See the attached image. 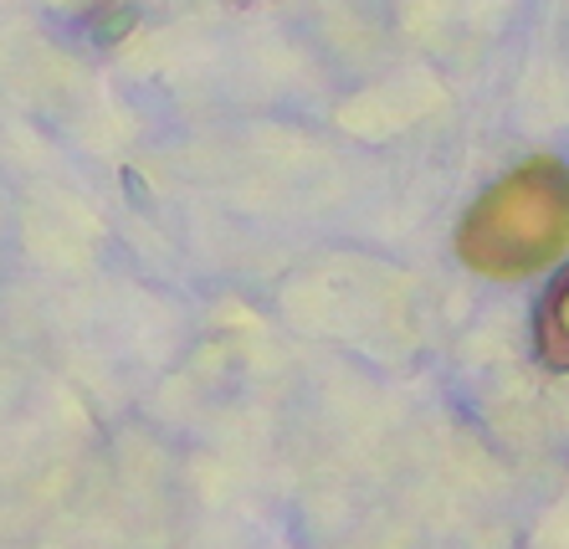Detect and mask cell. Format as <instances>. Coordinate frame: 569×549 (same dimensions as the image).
Instances as JSON below:
<instances>
[{"label":"cell","instance_id":"6da1fadb","mask_svg":"<svg viewBox=\"0 0 569 549\" xmlns=\"http://www.w3.org/2000/svg\"><path fill=\"white\" fill-rule=\"evenodd\" d=\"M569 247V170L549 154L508 170L457 231V252L482 278H529Z\"/></svg>","mask_w":569,"mask_h":549},{"label":"cell","instance_id":"7a4b0ae2","mask_svg":"<svg viewBox=\"0 0 569 549\" xmlns=\"http://www.w3.org/2000/svg\"><path fill=\"white\" fill-rule=\"evenodd\" d=\"M533 339H539V360L569 376V268H559L555 282L543 288L539 313H533Z\"/></svg>","mask_w":569,"mask_h":549}]
</instances>
